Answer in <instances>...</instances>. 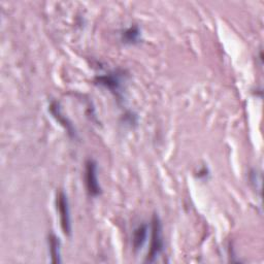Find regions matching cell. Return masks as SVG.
I'll list each match as a JSON object with an SVG mask.
<instances>
[{
    "instance_id": "6",
    "label": "cell",
    "mask_w": 264,
    "mask_h": 264,
    "mask_svg": "<svg viewBox=\"0 0 264 264\" xmlns=\"http://www.w3.org/2000/svg\"><path fill=\"white\" fill-rule=\"evenodd\" d=\"M146 237H148V225L141 224L133 232L132 245L135 252H138L143 247Z\"/></svg>"
},
{
    "instance_id": "7",
    "label": "cell",
    "mask_w": 264,
    "mask_h": 264,
    "mask_svg": "<svg viewBox=\"0 0 264 264\" xmlns=\"http://www.w3.org/2000/svg\"><path fill=\"white\" fill-rule=\"evenodd\" d=\"M50 253L53 263H61V252H60V241L55 234H51L49 237Z\"/></svg>"
},
{
    "instance_id": "8",
    "label": "cell",
    "mask_w": 264,
    "mask_h": 264,
    "mask_svg": "<svg viewBox=\"0 0 264 264\" xmlns=\"http://www.w3.org/2000/svg\"><path fill=\"white\" fill-rule=\"evenodd\" d=\"M140 40V31L137 27H130L123 33V41L126 44L134 45Z\"/></svg>"
},
{
    "instance_id": "1",
    "label": "cell",
    "mask_w": 264,
    "mask_h": 264,
    "mask_svg": "<svg viewBox=\"0 0 264 264\" xmlns=\"http://www.w3.org/2000/svg\"><path fill=\"white\" fill-rule=\"evenodd\" d=\"M150 251L146 256V262H154L164 249V241L162 233V224L160 218L155 214L152 219V237Z\"/></svg>"
},
{
    "instance_id": "2",
    "label": "cell",
    "mask_w": 264,
    "mask_h": 264,
    "mask_svg": "<svg viewBox=\"0 0 264 264\" xmlns=\"http://www.w3.org/2000/svg\"><path fill=\"white\" fill-rule=\"evenodd\" d=\"M57 209L59 211L60 222L63 232L66 236L71 234V219H70V210L67 196L64 192H59L57 195Z\"/></svg>"
},
{
    "instance_id": "5",
    "label": "cell",
    "mask_w": 264,
    "mask_h": 264,
    "mask_svg": "<svg viewBox=\"0 0 264 264\" xmlns=\"http://www.w3.org/2000/svg\"><path fill=\"white\" fill-rule=\"evenodd\" d=\"M50 110H51L52 115L57 119V121L59 122L62 126H64V128L68 131V133H69L71 136H74V133H76V132H74V129H73V127H72V124L67 120L66 117H64V116L62 115L60 105L58 104L57 102H52L51 105H50Z\"/></svg>"
},
{
    "instance_id": "3",
    "label": "cell",
    "mask_w": 264,
    "mask_h": 264,
    "mask_svg": "<svg viewBox=\"0 0 264 264\" xmlns=\"http://www.w3.org/2000/svg\"><path fill=\"white\" fill-rule=\"evenodd\" d=\"M86 186L88 192L93 197L101 193V187L97 177V164L93 159H89L86 162Z\"/></svg>"
},
{
    "instance_id": "4",
    "label": "cell",
    "mask_w": 264,
    "mask_h": 264,
    "mask_svg": "<svg viewBox=\"0 0 264 264\" xmlns=\"http://www.w3.org/2000/svg\"><path fill=\"white\" fill-rule=\"evenodd\" d=\"M96 81L98 82V84L104 86L105 88H107V89H109L112 92H118L122 87L121 77L117 72L101 76V77L97 78Z\"/></svg>"
}]
</instances>
